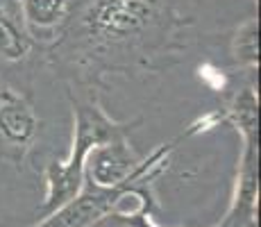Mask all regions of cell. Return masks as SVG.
Masks as SVG:
<instances>
[{
	"instance_id": "obj_5",
	"label": "cell",
	"mask_w": 261,
	"mask_h": 227,
	"mask_svg": "<svg viewBox=\"0 0 261 227\" xmlns=\"http://www.w3.org/2000/svg\"><path fill=\"white\" fill-rule=\"evenodd\" d=\"M141 164L139 155L129 145L127 136L100 143L84 161V180L95 186H116L125 182Z\"/></svg>"
},
{
	"instance_id": "obj_6",
	"label": "cell",
	"mask_w": 261,
	"mask_h": 227,
	"mask_svg": "<svg viewBox=\"0 0 261 227\" xmlns=\"http://www.w3.org/2000/svg\"><path fill=\"white\" fill-rule=\"evenodd\" d=\"M34 45L37 43L23 18L21 0H0V62H23Z\"/></svg>"
},
{
	"instance_id": "obj_10",
	"label": "cell",
	"mask_w": 261,
	"mask_h": 227,
	"mask_svg": "<svg viewBox=\"0 0 261 227\" xmlns=\"http://www.w3.org/2000/svg\"><path fill=\"white\" fill-rule=\"evenodd\" d=\"M0 82H3V80H0Z\"/></svg>"
},
{
	"instance_id": "obj_4",
	"label": "cell",
	"mask_w": 261,
	"mask_h": 227,
	"mask_svg": "<svg viewBox=\"0 0 261 227\" xmlns=\"http://www.w3.org/2000/svg\"><path fill=\"white\" fill-rule=\"evenodd\" d=\"M41 120L32 105L16 89L0 82V153L5 157L23 159L39 134Z\"/></svg>"
},
{
	"instance_id": "obj_2",
	"label": "cell",
	"mask_w": 261,
	"mask_h": 227,
	"mask_svg": "<svg viewBox=\"0 0 261 227\" xmlns=\"http://www.w3.org/2000/svg\"><path fill=\"white\" fill-rule=\"evenodd\" d=\"M73 148L64 161H50L46 168V198L39 216L53 214L57 207L80 193L84 184V161L100 143L127 136L134 123H118L98 105L95 98H73Z\"/></svg>"
},
{
	"instance_id": "obj_1",
	"label": "cell",
	"mask_w": 261,
	"mask_h": 227,
	"mask_svg": "<svg viewBox=\"0 0 261 227\" xmlns=\"http://www.w3.org/2000/svg\"><path fill=\"white\" fill-rule=\"evenodd\" d=\"M184 25L170 0H71L50 55L77 68L80 80L152 68L182 48Z\"/></svg>"
},
{
	"instance_id": "obj_9",
	"label": "cell",
	"mask_w": 261,
	"mask_h": 227,
	"mask_svg": "<svg viewBox=\"0 0 261 227\" xmlns=\"http://www.w3.org/2000/svg\"><path fill=\"white\" fill-rule=\"evenodd\" d=\"M248 227H259V225H257V223H250V225H248Z\"/></svg>"
},
{
	"instance_id": "obj_3",
	"label": "cell",
	"mask_w": 261,
	"mask_h": 227,
	"mask_svg": "<svg viewBox=\"0 0 261 227\" xmlns=\"http://www.w3.org/2000/svg\"><path fill=\"white\" fill-rule=\"evenodd\" d=\"M175 143L177 141L164 143L148 159H141L137 170L116 186H95L84 180L82 189H80V193L75 198L64 203L62 207H57L53 214H48L46 218H41L32 227H93L105 216L114 214L116 205L125 195L141 198V207L139 209L150 216V211L154 207L152 180H157L166 170V159L173 153Z\"/></svg>"
},
{
	"instance_id": "obj_7",
	"label": "cell",
	"mask_w": 261,
	"mask_h": 227,
	"mask_svg": "<svg viewBox=\"0 0 261 227\" xmlns=\"http://www.w3.org/2000/svg\"><path fill=\"white\" fill-rule=\"evenodd\" d=\"M21 9L34 43H55L66 25L71 0H21Z\"/></svg>"
},
{
	"instance_id": "obj_8",
	"label": "cell",
	"mask_w": 261,
	"mask_h": 227,
	"mask_svg": "<svg viewBox=\"0 0 261 227\" xmlns=\"http://www.w3.org/2000/svg\"><path fill=\"white\" fill-rule=\"evenodd\" d=\"M232 59L241 68L254 70L259 64V21L250 16L237 28L232 37Z\"/></svg>"
}]
</instances>
